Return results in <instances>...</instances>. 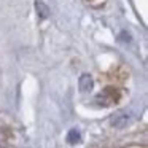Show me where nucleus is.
I'll return each mask as SVG.
<instances>
[{"mask_svg": "<svg viewBox=\"0 0 148 148\" xmlns=\"http://www.w3.org/2000/svg\"><path fill=\"white\" fill-rule=\"evenodd\" d=\"M94 86V81L92 78H91V75L88 73H83L80 77V89L83 91V92H88V91H91Z\"/></svg>", "mask_w": 148, "mask_h": 148, "instance_id": "7ed1b4c3", "label": "nucleus"}, {"mask_svg": "<svg viewBox=\"0 0 148 148\" xmlns=\"http://www.w3.org/2000/svg\"><path fill=\"white\" fill-rule=\"evenodd\" d=\"M35 10H37V14H38L40 19H46L49 16V8L43 0H35Z\"/></svg>", "mask_w": 148, "mask_h": 148, "instance_id": "f03ea898", "label": "nucleus"}, {"mask_svg": "<svg viewBox=\"0 0 148 148\" xmlns=\"http://www.w3.org/2000/svg\"><path fill=\"white\" fill-rule=\"evenodd\" d=\"M119 99V92L115 89V88H105L102 92H99L96 96V102L102 107H110L115 102H118Z\"/></svg>", "mask_w": 148, "mask_h": 148, "instance_id": "f257e3e1", "label": "nucleus"}, {"mask_svg": "<svg viewBox=\"0 0 148 148\" xmlns=\"http://www.w3.org/2000/svg\"><path fill=\"white\" fill-rule=\"evenodd\" d=\"M69 142L70 143H77V142H80V132L77 131V129H72L70 132H69Z\"/></svg>", "mask_w": 148, "mask_h": 148, "instance_id": "20e7f679", "label": "nucleus"}]
</instances>
